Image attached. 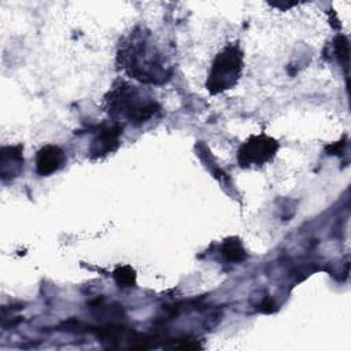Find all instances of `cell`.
<instances>
[{
    "label": "cell",
    "instance_id": "cell-1",
    "mask_svg": "<svg viewBox=\"0 0 351 351\" xmlns=\"http://www.w3.org/2000/svg\"><path fill=\"white\" fill-rule=\"evenodd\" d=\"M119 67L133 80L160 85L173 74V66L144 27L133 29L119 43L117 52Z\"/></svg>",
    "mask_w": 351,
    "mask_h": 351
},
{
    "label": "cell",
    "instance_id": "cell-2",
    "mask_svg": "<svg viewBox=\"0 0 351 351\" xmlns=\"http://www.w3.org/2000/svg\"><path fill=\"white\" fill-rule=\"evenodd\" d=\"M106 111L115 122H129L134 126L152 119L159 111V103L141 88L126 81H117L104 96Z\"/></svg>",
    "mask_w": 351,
    "mask_h": 351
},
{
    "label": "cell",
    "instance_id": "cell-3",
    "mask_svg": "<svg viewBox=\"0 0 351 351\" xmlns=\"http://www.w3.org/2000/svg\"><path fill=\"white\" fill-rule=\"evenodd\" d=\"M244 66V55L239 43L226 44L214 58L206 88L208 93L218 95L232 89L240 80Z\"/></svg>",
    "mask_w": 351,
    "mask_h": 351
},
{
    "label": "cell",
    "instance_id": "cell-4",
    "mask_svg": "<svg viewBox=\"0 0 351 351\" xmlns=\"http://www.w3.org/2000/svg\"><path fill=\"white\" fill-rule=\"evenodd\" d=\"M280 148L278 140L265 133L250 136L237 149V163L243 169L261 167L270 162Z\"/></svg>",
    "mask_w": 351,
    "mask_h": 351
},
{
    "label": "cell",
    "instance_id": "cell-5",
    "mask_svg": "<svg viewBox=\"0 0 351 351\" xmlns=\"http://www.w3.org/2000/svg\"><path fill=\"white\" fill-rule=\"evenodd\" d=\"M122 130L123 125L115 121L99 125L89 147V156L92 159H99L114 152L121 144Z\"/></svg>",
    "mask_w": 351,
    "mask_h": 351
},
{
    "label": "cell",
    "instance_id": "cell-6",
    "mask_svg": "<svg viewBox=\"0 0 351 351\" xmlns=\"http://www.w3.org/2000/svg\"><path fill=\"white\" fill-rule=\"evenodd\" d=\"M66 160V154L59 145L45 144L36 154V173L40 177H48L59 171Z\"/></svg>",
    "mask_w": 351,
    "mask_h": 351
},
{
    "label": "cell",
    "instance_id": "cell-7",
    "mask_svg": "<svg viewBox=\"0 0 351 351\" xmlns=\"http://www.w3.org/2000/svg\"><path fill=\"white\" fill-rule=\"evenodd\" d=\"M23 169V145H4L0 149V177L4 182L16 178Z\"/></svg>",
    "mask_w": 351,
    "mask_h": 351
},
{
    "label": "cell",
    "instance_id": "cell-8",
    "mask_svg": "<svg viewBox=\"0 0 351 351\" xmlns=\"http://www.w3.org/2000/svg\"><path fill=\"white\" fill-rule=\"evenodd\" d=\"M221 256L229 263H240L247 259V251L241 240L236 236L226 237L219 247Z\"/></svg>",
    "mask_w": 351,
    "mask_h": 351
},
{
    "label": "cell",
    "instance_id": "cell-9",
    "mask_svg": "<svg viewBox=\"0 0 351 351\" xmlns=\"http://www.w3.org/2000/svg\"><path fill=\"white\" fill-rule=\"evenodd\" d=\"M112 277L119 288H132L136 287L137 274L136 270L129 265H121L117 266L112 271Z\"/></svg>",
    "mask_w": 351,
    "mask_h": 351
},
{
    "label": "cell",
    "instance_id": "cell-10",
    "mask_svg": "<svg viewBox=\"0 0 351 351\" xmlns=\"http://www.w3.org/2000/svg\"><path fill=\"white\" fill-rule=\"evenodd\" d=\"M333 52H335V56L337 58L339 63L343 64L344 67H347V64H348V40L346 36H343V34L336 36V38L333 41Z\"/></svg>",
    "mask_w": 351,
    "mask_h": 351
},
{
    "label": "cell",
    "instance_id": "cell-11",
    "mask_svg": "<svg viewBox=\"0 0 351 351\" xmlns=\"http://www.w3.org/2000/svg\"><path fill=\"white\" fill-rule=\"evenodd\" d=\"M346 145H347V137H343L340 141H336V143H333V144L326 145L325 149H326V152L330 154V155H341L343 151H344V148H346Z\"/></svg>",
    "mask_w": 351,
    "mask_h": 351
},
{
    "label": "cell",
    "instance_id": "cell-12",
    "mask_svg": "<svg viewBox=\"0 0 351 351\" xmlns=\"http://www.w3.org/2000/svg\"><path fill=\"white\" fill-rule=\"evenodd\" d=\"M274 308H276V303L270 298H266L261 304V311L263 313H271L274 311Z\"/></svg>",
    "mask_w": 351,
    "mask_h": 351
}]
</instances>
